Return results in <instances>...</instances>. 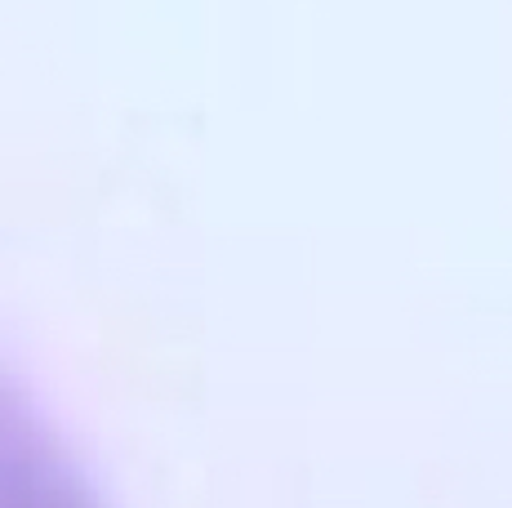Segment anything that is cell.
<instances>
[{"instance_id": "obj_1", "label": "cell", "mask_w": 512, "mask_h": 508, "mask_svg": "<svg viewBox=\"0 0 512 508\" xmlns=\"http://www.w3.org/2000/svg\"><path fill=\"white\" fill-rule=\"evenodd\" d=\"M0 508H103L49 415L0 366Z\"/></svg>"}]
</instances>
